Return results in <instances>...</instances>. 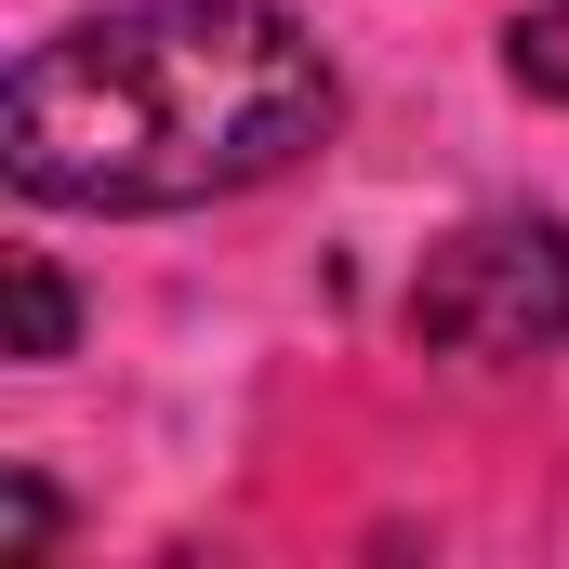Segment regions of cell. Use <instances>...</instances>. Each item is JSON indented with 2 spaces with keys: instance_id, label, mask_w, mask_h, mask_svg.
Returning a JSON list of instances; mask_svg holds the SVG:
<instances>
[{
  "instance_id": "obj_2",
  "label": "cell",
  "mask_w": 569,
  "mask_h": 569,
  "mask_svg": "<svg viewBox=\"0 0 569 569\" xmlns=\"http://www.w3.org/2000/svg\"><path fill=\"white\" fill-rule=\"evenodd\" d=\"M411 345L463 371H530L569 345V226L557 212H477L411 266Z\"/></svg>"
},
{
  "instance_id": "obj_1",
  "label": "cell",
  "mask_w": 569,
  "mask_h": 569,
  "mask_svg": "<svg viewBox=\"0 0 569 569\" xmlns=\"http://www.w3.org/2000/svg\"><path fill=\"white\" fill-rule=\"evenodd\" d=\"M345 80L279 0H120L0 93V172L40 212H199L331 146Z\"/></svg>"
},
{
  "instance_id": "obj_3",
  "label": "cell",
  "mask_w": 569,
  "mask_h": 569,
  "mask_svg": "<svg viewBox=\"0 0 569 569\" xmlns=\"http://www.w3.org/2000/svg\"><path fill=\"white\" fill-rule=\"evenodd\" d=\"M0 279H13V358H67L80 291L53 279V252H0Z\"/></svg>"
},
{
  "instance_id": "obj_4",
  "label": "cell",
  "mask_w": 569,
  "mask_h": 569,
  "mask_svg": "<svg viewBox=\"0 0 569 569\" xmlns=\"http://www.w3.org/2000/svg\"><path fill=\"white\" fill-rule=\"evenodd\" d=\"M503 80H517L530 107H569V0H530V13L503 27Z\"/></svg>"
},
{
  "instance_id": "obj_5",
  "label": "cell",
  "mask_w": 569,
  "mask_h": 569,
  "mask_svg": "<svg viewBox=\"0 0 569 569\" xmlns=\"http://www.w3.org/2000/svg\"><path fill=\"white\" fill-rule=\"evenodd\" d=\"M13 543H27V557L53 543V490H40V477H13Z\"/></svg>"
}]
</instances>
